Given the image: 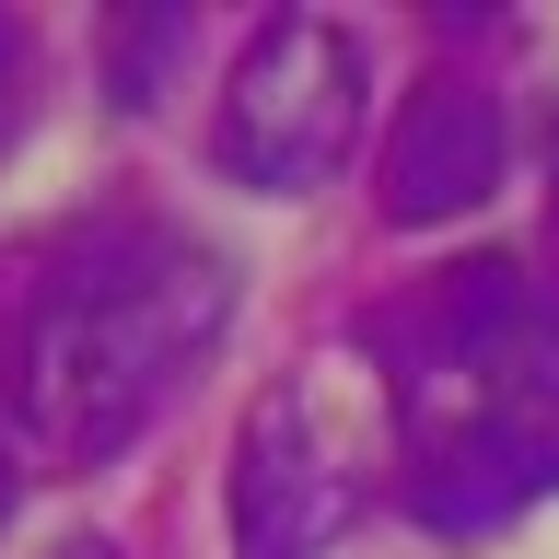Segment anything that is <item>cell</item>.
<instances>
[{
  "instance_id": "cell-1",
  "label": "cell",
  "mask_w": 559,
  "mask_h": 559,
  "mask_svg": "<svg viewBox=\"0 0 559 559\" xmlns=\"http://www.w3.org/2000/svg\"><path fill=\"white\" fill-rule=\"evenodd\" d=\"M396 501L431 536H501L559 501V292L524 257H454L373 314Z\"/></svg>"
},
{
  "instance_id": "cell-2",
  "label": "cell",
  "mask_w": 559,
  "mask_h": 559,
  "mask_svg": "<svg viewBox=\"0 0 559 559\" xmlns=\"http://www.w3.org/2000/svg\"><path fill=\"white\" fill-rule=\"evenodd\" d=\"M234 326V269L175 222H70L12 304V419L47 466H117Z\"/></svg>"
},
{
  "instance_id": "cell-3",
  "label": "cell",
  "mask_w": 559,
  "mask_h": 559,
  "mask_svg": "<svg viewBox=\"0 0 559 559\" xmlns=\"http://www.w3.org/2000/svg\"><path fill=\"white\" fill-rule=\"evenodd\" d=\"M373 443H396L384 373H280L234 431V559H338V536L373 513Z\"/></svg>"
},
{
  "instance_id": "cell-4",
  "label": "cell",
  "mask_w": 559,
  "mask_h": 559,
  "mask_svg": "<svg viewBox=\"0 0 559 559\" xmlns=\"http://www.w3.org/2000/svg\"><path fill=\"white\" fill-rule=\"evenodd\" d=\"M361 94H373V59L361 35L326 24V12H269L245 35L234 82H222V117H210V164L257 187V199H314L338 187V164L361 152Z\"/></svg>"
},
{
  "instance_id": "cell-5",
  "label": "cell",
  "mask_w": 559,
  "mask_h": 559,
  "mask_svg": "<svg viewBox=\"0 0 559 559\" xmlns=\"http://www.w3.org/2000/svg\"><path fill=\"white\" fill-rule=\"evenodd\" d=\"M501 175H513V117H501V94H489L478 70H419L408 94H396L384 152H373V210L396 234H443V222L501 199Z\"/></svg>"
},
{
  "instance_id": "cell-6",
  "label": "cell",
  "mask_w": 559,
  "mask_h": 559,
  "mask_svg": "<svg viewBox=\"0 0 559 559\" xmlns=\"http://www.w3.org/2000/svg\"><path fill=\"white\" fill-rule=\"evenodd\" d=\"M187 47H199V24H187V12H140V24H117V105H164L152 94V70L164 59H187Z\"/></svg>"
},
{
  "instance_id": "cell-7",
  "label": "cell",
  "mask_w": 559,
  "mask_h": 559,
  "mask_svg": "<svg viewBox=\"0 0 559 559\" xmlns=\"http://www.w3.org/2000/svg\"><path fill=\"white\" fill-rule=\"evenodd\" d=\"M24 117H35V24H12V12H0V164H12Z\"/></svg>"
},
{
  "instance_id": "cell-8",
  "label": "cell",
  "mask_w": 559,
  "mask_h": 559,
  "mask_svg": "<svg viewBox=\"0 0 559 559\" xmlns=\"http://www.w3.org/2000/svg\"><path fill=\"white\" fill-rule=\"evenodd\" d=\"M47 559H129V548H117V536H59Z\"/></svg>"
},
{
  "instance_id": "cell-9",
  "label": "cell",
  "mask_w": 559,
  "mask_h": 559,
  "mask_svg": "<svg viewBox=\"0 0 559 559\" xmlns=\"http://www.w3.org/2000/svg\"><path fill=\"white\" fill-rule=\"evenodd\" d=\"M12 501H24V478H12V443H0V524H12Z\"/></svg>"
}]
</instances>
